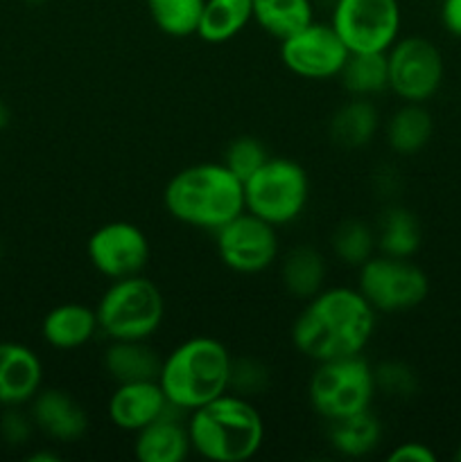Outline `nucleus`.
I'll list each match as a JSON object with an SVG mask.
<instances>
[{"mask_svg":"<svg viewBox=\"0 0 461 462\" xmlns=\"http://www.w3.org/2000/svg\"><path fill=\"white\" fill-rule=\"evenodd\" d=\"M378 316L357 287H324L303 302L289 337L294 350L315 364L364 355L378 329Z\"/></svg>","mask_w":461,"mask_h":462,"instance_id":"f257e3e1","label":"nucleus"},{"mask_svg":"<svg viewBox=\"0 0 461 462\" xmlns=\"http://www.w3.org/2000/svg\"><path fill=\"white\" fill-rule=\"evenodd\" d=\"M163 208L179 224L212 235L244 210V183L221 161L194 162L167 180Z\"/></svg>","mask_w":461,"mask_h":462,"instance_id":"f03ea898","label":"nucleus"},{"mask_svg":"<svg viewBox=\"0 0 461 462\" xmlns=\"http://www.w3.org/2000/svg\"><path fill=\"white\" fill-rule=\"evenodd\" d=\"M193 454L208 462H247L265 445V418L249 397L226 391L185 415Z\"/></svg>","mask_w":461,"mask_h":462,"instance_id":"7ed1b4c3","label":"nucleus"},{"mask_svg":"<svg viewBox=\"0 0 461 462\" xmlns=\"http://www.w3.org/2000/svg\"><path fill=\"white\" fill-rule=\"evenodd\" d=\"M230 361L233 355L220 338L188 337L163 356L158 383L167 402L188 415L229 391Z\"/></svg>","mask_w":461,"mask_h":462,"instance_id":"20e7f679","label":"nucleus"},{"mask_svg":"<svg viewBox=\"0 0 461 462\" xmlns=\"http://www.w3.org/2000/svg\"><path fill=\"white\" fill-rule=\"evenodd\" d=\"M107 341H149L165 320V298L147 275L111 280L95 305Z\"/></svg>","mask_w":461,"mask_h":462,"instance_id":"39448f33","label":"nucleus"},{"mask_svg":"<svg viewBox=\"0 0 461 462\" xmlns=\"http://www.w3.org/2000/svg\"><path fill=\"white\" fill-rule=\"evenodd\" d=\"M375 395L378 391H375L373 365L364 355L315 364L307 382L310 409L324 422H334L369 411Z\"/></svg>","mask_w":461,"mask_h":462,"instance_id":"423d86ee","label":"nucleus"},{"mask_svg":"<svg viewBox=\"0 0 461 462\" xmlns=\"http://www.w3.org/2000/svg\"><path fill=\"white\" fill-rule=\"evenodd\" d=\"M310 201L306 167L287 156H269L265 165L244 180V210L276 228L294 224Z\"/></svg>","mask_w":461,"mask_h":462,"instance_id":"0eeeda50","label":"nucleus"},{"mask_svg":"<svg viewBox=\"0 0 461 462\" xmlns=\"http://www.w3.org/2000/svg\"><path fill=\"white\" fill-rule=\"evenodd\" d=\"M355 287L378 314H402L423 305L429 278L411 257L375 253L357 269Z\"/></svg>","mask_w":461,"mask_h":462,"instance_id":"6e6552de","label":"nucleus"},{"mask_svg":"<svg viewBox=\"0 0 461 462\" xmlns=\"http://www.w3.org/2000/svg\"><path fill=\"white\" fill-rule=\"evenodd\" d=\"M328 23L348 52H387L400 39V0H334Z\"/></svg>","mask_w":461,"mask_h":462,"instance_id":"1a4fd4ad","label":"nucleus"},{"mask_svg":"<svg viewBox=\"0 0 461 462\" xmlns=\"http://www.w3.org/2000/svg\"><path fill=\"white\" fill-rule=\"evenodd\" d=\"M387 68L389 93L400 102H429L446 79V59L425 36H400L387 50Z\"/></svg>","mask_w":461,"mask_h":462,"instance_id":"9d476101","label":"nucleus"},{"mask_svg":"<svg viewBox=\"0 0 461 462\" xmlns=\"http://www.w3.org/2000/svg\"><path fill=\"white\" fill-rule=\"evenodd\" d=\"M215 237L217 257L229 271L238 275H260L280 257L278 228L269 221L242 210L221 226Z\"/></svg>","mask_w":461,"mask_h":462,"instance_id":"9b49d317","label":"nucleus"},{"mask_svg":"<svg viewBox=\"0 0 461 462\" xmlns=\"http://www.w3.org/2000/svg\"><path fill=\"white\" fill-rule=\"evenodd\" d=\"M152 246L134 221L116 219L98 226L86 239V257L90 266L107 280L129 278L147 269Z\"/></svg>","mask_w":461,"mask_h":462,"instance_id":"f8f14e48","label":"nucleus"},{"mask_svg":"<svg viewBox=\"0 0 461 462\" xmlns=\"http://www.w3.org/2000/svg\"><path fill=\"white\" fill-rule=\"evenodd\" d=\"M348 48L330 23L312 21L296 34L280 41V63L292 75L307 81H325L339 77L348 59Z\"/></svg>","mask_w":461,"mask_h":462,"instance_id":"ddd939ff","label":"nucleus"},{"mask_svg":"<svg viewBox=\"0 0 461 462\" xmlns=\"http://www.w3.org/2000/svg\"><path fill=\"white\" fill-rule=\"evenodd\" d=\"M176 411L167 402L158 379L149 382H131V383H116L113 393L107 402L108 422L122 433L140 431L143 427L152 424L154 420Z\"/></svg>","mask_w":461,"mask_h":462,"instance_id":"4468645a","label":"nucleus"},{"mask_svg":"<svg viewBox=\"0 0 461 462\" xmlns=\"http://www.w3.org/2000/svg\"><path fill=\"white\" fill-rule=\"evenodd\" d=\"M30 418L36 431L52 442L71 445L89 431V413L75 395L63 388H43L30 400Z\"/></svg>","mask_w":461,"mask_h":462,"instance_id":"2eb2a0df","label":"nucleus"},{"mask_svg":"<svg viewBox=\"0 0 461 462\" xmlns=\"http://www.w3.org/2000/svg\"><path fill=\"white\" fill-rule=\"evenodd\" d=\"M43 386L39 355L21 343H0V406L30 404Z\"/></svg>","mask_w":461,"mask_h":462,"instance_id":"dca6fc26","label":"nucleus"},{"mask_svg":"<svg viewBox=\"0 0 461 462\" xmlns=\"http://www.w3.org/2000/svg\"><path fill=\"white\" fill-rule=\"evenodd\" d=\"M185 413L172 411L134 433V458L138 462H183L193 454Z\"/></svg>","mask_w":461,"mask_h":462,"instance_id":"f3484780","label":"nucleus"},{"mask_svg":"<svg viewBox=\"0 0 461 462\" xmlns=\"http://www.w3.org/2000/svg\"><path fill=\"white\" fill-rule=\"evenodd\" d=\"M99 334L95 307L84 302H61L41 320V337L52 350L72 352L89 346Z\"/></svg>","mask_w":461,"mask_h":462,"instance_id":"a211bd4d","label":"nucleus"},{"mask_svg":"<svg viewBox=\"0 0 461 462\" xmlns=\"http://www.w3.org/2000/svg\"><path fill=\"white\" fill-rule=\"evenodd\" d=\"M278 273L285 291L306 302L325 287L328 262L324 253L312 244H296L278 257Z\"/></svg>","mask_w":461,"mask_h":462,"instance_id":"6ab92c4d","label":"nucleus"},{"mask_svg":"<svg viewBox=\"0 0 461 462\" xmlns=\"http://www.w3.org/2000/svg\"><path fill=\"white\" fill-rule=\"evenodd\" d=\"M384 143L396 156H416L434 135V117L425 104L402 102L387 122H382Z\"/></svg>","mask_w":461,"mask_h":462,"instance_id":"aec40b11","label":"nucleus"},{"mask_svg":"<svg viewBox=\"0 0 461 462\" xmlns=\"http://www.w3.org/2000/svg\"><path fill=\"white\" fill-rule=\"evenodd\" d=\"M382 129V116L373 99L348 97L333 113L328 134L334 144L342 149H362L373 143L378 131Z\"/></svg>","mask_w":461,"mask_h":462,"instance_id":"412c9836","label":"nucleus"},{"mask_svg":"<svg viewBox=\"0 0 461 462\" xmlns=\"http://www.w3.org/2000/svg\"><path fill=\"white\" fill-rule=\"evenodd\" d=\"M163 356L149 341H108L102 355V368L113 383L158 379Z\"/></svg>","mask_w":461,"mask_h":462,"instance_id":"4be33fe9","label":"nucleus"},{"mask_svg":"<svg viewBox=\"0 0 461 462\" xmlns=\"http://www.w3.org/2000/svg\"><path fill=\"white\" fill-rule=\"evenodd\" d=\"M325 424L328 445L343 458H366L382 445V422L371 409Z\"/></svg>","mask_w":461,"mask_h":462,"instance_id":"5701e85b","label":"nucleus"},{"mask_svg":"<svg viewBox=\"0 0 461 462\" xmlns=\"http://www.w3.org/2000/svg\"><path fill=\"white\" fill-rule=\"evenodd\" d=\"M378 253L391 257H414L423 244L419 217L402 206H389L375 221Z\"/></svg>","mask_w":461,"mask_h":462,"instance_id":"b1692460","label":"nucleus"},{"mask_svg":"<svg viewBox=\"0 0 461 462\" xmlns=\"http://www.w3.org/2000/svg\"><path fill=\"white\" fill-rule=\"evenodd\" d=\"M253 23V0H203L197 36L211 45L226 43Z\"/></svg>","mask_w":461,"mask_h":462,"instance_id":"393cba45","label":"nucleus"},{"mask_svg":"<svg viewBox=\"0 0 461 462\" xmlns=\"http://www.w3.org/2000/svg\"><path fill=\"white\" fill-rule=\"evenodd\" d=\"M315 21V0H253V23L283 41Z\"/></svg>","mask_w":461,"mask_h":462,"instance_id":"a878e982","label":"nucleus"},{"mask_svg":"<svg viewBox=\"0 0 461 462\" xmlns=\"http://www.w3.org/2000/svg\"><path fill=\"white\" fill-rule=\"evenodd\" d=\"M343 90L351 97L373 99L389 90L387 52H351L339 72Z\"/></svg>","mask_w":461,"mask_h":462,"instance_id":"bb28decb","label":"nucleus"},{"mask_svg":"<svg viewBox=\"0 0 461 462\" xmlns=\"http://www.w3.org/2000/svg\"><path fill=\"white\" fill-rule=\"evenodd\" d=\"M330 251L334 260L343 266L360 269L366 260L378 253L375 242V226L364 219H343L330 235Z\"/></svg>","mask_w":461,"mask_h":462,"instance_id":"cd10ccee","label":"nucleus"},{"mask_svg":"<svg viewBox=\"0 0 461 462\" xmlns=\"http://www.w3.org/2000/svg\"><path fill=\"white\" fill-rule=\"evenodd\" d=\"M154 25L167 36L185 39L197 34L203 0H145Z\"/></svg>","mask_w":461,"mask_h":462,"instance_id":"c85d7f7f","label":"nucleus"},{"mask_svg":"<svg viewBox=\"0 0 461 462\" xmlns=\"http://www.w3.org/2000/svg\"><path fill=\"white\" fill-rule=\"evenodd\" d=\"M373 379L378 395L391 397V400H409L419 391V377L405 361H380L373 365Z\"/></svg>","mask_w":461,"mask_h":462,"instance_id":"c756f323","label":"nucleus"},{"mask_svg":"<svg viewBox=\"0 0 461 462\" xmlns=\"http://www.w3.org/2000/svg\"><path fill=\"white\" fill-rule=\"evenodd\" d=\"M267 158H269V152L262 140L253 138V135H240V138L230 140L229 147L224 149L221 162L244 183L253 171L265 165Z\"/></svg>","mask_w":461,"mask_h":462,"instance_id":"7c9ffc66","label":"nucleus"},{"mask_svg":"<svg viewBox=\"0 0 461 462\" xmlns=\"http://www.w3.org/2000/svg\"><path fill=\"white\" fill-rule=\"evenodd\" d=\"M269 368L256 356H233L229 391L242 397H256L269 388Z\"/></svg>","mask_w":461,"mask_h":462,"instance_id":"2f4dec72","label":"nucleus"},{"mask_svg":"<svg viewBox=\"0 0 461 462\" xmlns=\"http://www.w3.org/2000/svg\"><path fill=\"white\" fill-rule=\"evenodd\" d=\"M34 429L36 427L30 418V411L23 413V411H18V406H5V413L0 418V436L7 445H25V442H30Z\"/></svg>","mask_w":461,"mask_h":462,"instance_id":"473e14b6","label":"nucleus"},{"mask_svg":"<svg viewBox=\"0 0 461 462\" xmlns=\"http://www.w3.org/2000/svg\"><path fill=\"white\" fill-rule=\"evenodd\" d=\"M389 462H437V454L425 442H400L387 454Z\"/></svg>","mask_w":461,"mask_h":462,"instance_id":"72a5a7b5","label":"nucleus"},{"mask_svg":"<svg viewBox=\"0 0 461 462\" xmlns=\"http://www.w3.org/2000/svg\"><path fill=\"white\" fill-rule=\"evenodd\" d=\"M438 16H441L443 30L455 39H461V0H441Z\"/></svg>","mask_w":461,"mask_h":462,"instance_id":"f704fd0d","label":"nucleus"},{"mask_svg":"<svg viewBox=\"0 0 461 462\" xmlns=\"http://www.w3.org/2000/svg\"><path fill=\"white\" fill-rule=\"evenodd\" d=\"M30 462H59L61 460V456L54 454V451H36V454H30V458H27Z\"/></svg>","mask_w":461,"mask_h":462,"instance_id":"c9c22d12","label":"nucleus"},{"mask_svg":"<svg viewBox=\"0 0 461 462\" xmlns=\"http://www.w3.org/2000/svg\"><path fill=\"white\" fill-rule=\"evenodd\" d=\"M9 117H12V113H9V106L3 102V99H0V131H3L5 126L9 125Z\"/></svg>","mask_w":461,"mask_h":462,"instance_id":"e433bc0d","label":"nucleus"},{"mask_svg":"<svg viewBox=\"0 0 461 462\" xmlns=\"http://www.w3.org/2000/svg\"><path fill=\"white\" fill-rule=\"evenodd\" d=\"M25 3L27 5H45V3H48V0H25Z\"/></svg>","mask_w":461,"mask_h":462,"instance_id":"4c0bfd02","label":"nucleus"},{"mask_svg":"<svg viewBox=\"0 0 461 462\" xmlns=\"http://www.w3.org/2000/svg\"><path fill=\"white\" fill-rule=\"evenodd\" d=\"M455 460H456V462H461V445H459V449L455 451Z\"/></svg>","mask_w":461,"mask_h":462,"instance_id":"58836bf2","label":"nucleus"},{"mask_svg":"<svg viewBox=\"0 0 461 462\" xmlns=\"http://www.w3.org/2000/svg\"><path fill=\"white\" fill-rule=\"evenodd\" d=\"M325 3H328V5H333V3H334V0H325Z\"/></svg>","mask_w":461,"mask_h":462,"instance_id":"ea45409f","label":"nucleus"},{"mask_svg":"<svg viewBox=\"0 0 461 462\" xmlns=\"http://www.w3.org/2000/svg\"><path fill=\"white\" fill-rule=\"evenodd\" d=\"M0 255H3V244H0Z\"/></svg>","mask_w":461,"mask_h":462,"instance_id":"a19ab883","label":"nucleus"}]
</instances>
